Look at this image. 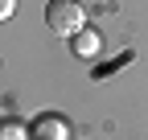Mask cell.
<instances>
[{
	"label": "cell",
	"mask_w": 148,
	"mask_h": 140,
	"mask_svg": "<svg viewBox=\"0 0 148 140\" xmlns=\"http://www.w3.org/2000/svg\"><path fill=\"white\" fill-rule=\"evenodd\" d=\"M45 25L58 33V37H74L86 25V8L78 0H49L45 4Z\"/></svg>",
	"instance_id": "obj_1"
},
{
	"label": "cell",
	"mask_w": 148,
	"mask_h": 140,
	"mask_svg": "<svg viewBox=\"0 0 148 140\" xmlns=\"http://www.w3.org/2000/svg\"><path fill=\"white\" fill-rule=\"evenodd\" d=\"M70 45H74V58H82V62H90V58H95L99 49H103V37H99L95 29H86V25H82L78 33H74V41H70Z\"/></svg>",
	"instance_id": "obj_3"
},
{
	"label": "cell",
	"mask_w": 148,
	"mask_h": 140,
	"mask_svg": "<svg viewBox=\"0 0 148 140\" xmlns=\"http://www.w3.org/2000/svg\"><path fill=\"white\" fill-rule=\"evenodd\" d=\"M12 8H16V0H0V21H8Z\"/></svg>",
	"instance_id": "obj_4"
},
{
	"label": "cell",
	"mask_w": 148,
	"mask_h": 140,
	"mask_svg": "<svg viewBox=\"0 0 148 140\" xmlns=\"http://www.w3.org/2000/svg\"><path fill=\"white\" fill-rule=\"evenodd\" d=\"M29 136H33V140H70V124H66L62 115L45 111V115H37V119H33Z\"/></svg>",
	"instance_id": "obj_2"
}]
</instances>
